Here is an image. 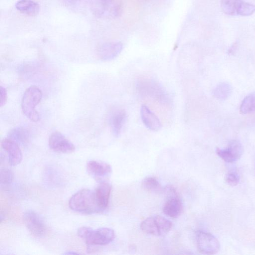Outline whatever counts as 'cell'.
I'll return each instance as SVG.
<instances>
[{"label": "cell", "instance_id": "1", "mask_svg": "<svg viewBox=\"0 0 255 255\" xmlns=\"http://www.w3.org/2000/svg\"><path fill=\"white\" fill-rule=\"evenodd\" d=\"M70 208L84 214H94L102 212L99 204L95 191L83 189L74 195L69 201Z\"/></svg>", "mask_w": 255, "mask_h": 255}, {"label": "cell", "instance_id": "2", "mask_svg": "<svg viewBox=\"0 0 255 255\" xmlns=\"http://www.w3.org/2000/svg\"><path fill=\"white\" fill-rule=\"evenodd\" d=\"M42 97L41 90L35 85L28 87L24 94L21 103L22 112L32 122L40 120V116L36 107L41 102Z\"/></svg>", "mask_w": 255, "mask_h": 255}, {"label": "cell", "instance_id": "3", "mask_svg": "<svg viewBox=\"0 0 255 255\" xmlns=\"http://www.w3.org/2000/svg\"><path fill=\"white\" fill-rule=\"evenodd\" d=\"M89 3L92 13L99 18L115 19L122 12L121 0H89Z\"/></svg>", "mask_w": 255, "mask_h": 255}, {"label": "cell", "instance_id": "4", "mask_svg": "<svg viewBox=\"0 0 255 255\" xmlns=\"http://www.w3.org/2000/svg\"><path fill=\"white\" fill-rule=\"evenodd\" d=\"M78 236L88 246H104L112 242L115 237L114 231L109 228L94 230L90 228L82 227L78 230Z\"/></svg>", "mask_w": 255, "mask_h": 255}, {"label": "cell", "instance_id": "5", "mask_svg": "<svg viewBox=\"0 0 255 255\" xmlns=\"http://www.w3.org/2000/svg\"><path fill=\"white\" fill-rule=\"evenodd\" d=\"M138 92L144 97L150 98L161 103H167L169 98L166 91L157 81L149 78L139 79L137 85Z\"/></svg>", "mask_w": 255, "mask_h": 255}, {"label": "cell", "instance_id": "6", "mask_svg": "<svg viewBox=\"0 0 255 255\" xmlns=\"http://www.w3.org/2000/svg\"><path fill=\"white\" fill-rule=\"evenodd\" d=\"M172 222L160 216L149 217L144 220L141 224V230L145 233L155 236L166 235L171 230Z\"/></svg>", "mask_w": 255, "mask_h": 255}, {"label": "cell", "instance_id": "7", "mask_svg": "<svg viewBox=\"0 0 255 255\" xmlns=\"http://www.w3.org/2000/svg\"><path fill=\"white\" fill-rule=\"evenodd\" d=\"M167 196L166 203L163 207L165 215L173 218L178 217L183 210V204L175 188L171 185L164 189Z\"/></svg>", "mask_w": 255, "mask_h": 255}, {"label": "cell", "instance_id": "8", "mask_svg": "<svg viewBox=\"0 0 255 255\" xmlns=\"http://www.w3.org/2000/svg\"><path fill=\"white\" fill-rule=\"evenodd\" d=\"M25 225L34 236L41 237L47 233V227L43 218L33 210H28L23 215Z\"/></svg>", "mask_w": 255, "mask_h": 255}, {"label": "cell", "instance_id": "9", "mask_svg": "<svg viewBox=\"0 0 255 255\" xmlns=\"http://www.w3.org/2000/svg\"><path fill=\"white\" fill-rule=\"evenodd\" d=\"M197 242L199 251L204 255H214L220 250L218 239L212 234L204 231L197 233Z\"/></svg>", "mask_w": 255, "mask_h": 255}, {"label": "cell", "instance_id": "10", "mask_svg": "<svg viewBox=\"0 0 255 255\" xmlns=\"http://www.w3.org/2000/svg\"><path fill=\"white\" fill-rule=\"evenodd\" d=\"M217 154L223 161L233 163L238 160L243 153V148L241 143L237 140L230 141L226 149L217 148Z\"/></svg>", "mask_w": 255, "mask_h": 255}, {"label": "cell", "instance_id": "11", "mask_svg": "<svg viewBox=\"0 0 255 255\" xmlns=\"http://www.w3.org/2000/svg\"><path fill=\"white\" fill-rule=\"evenodd\" d=\"M49 145L55 152L62 153H71L76 150L75 146L59 132H55L49 137Z\"/></svg>", "mask_w": 255, "mask_h": 255}, {"label": "cell", "instance_id": "12", "mask_svg": "<svg viewBox=\"0 0 255 255\" xmlns=\"http://www.w3.org/2000/svg\"><path fill=\"white\" fill-rule=\"evenodd\" d=\"M123 45L121 42H107L100 45L97 50L99 58L104 61H109L116 58L122 52Z\"/></svg>", "mask_w": 255, "mask_h": 255}, {"label": "cell", "instance_id": "13", "mask_svg": "<svg viewBox=\"0 0 255 255\" xmlns=\"http://www.w3.org/2000/svg\"><path fill=\"white\" fill-rule=\"evenodd\" d=\"M1 146L9 154L11 166H17L21 163L23 153L17 142L10 138L5 139L1 142Z\"/></svg>", "mask_w": 255, "mask_h": 255}, {"label": "cell", "instance_id": "14", "mask_svg": "<svg viewBox=\"0 0 255 255\" xmlns=\"http://www.w3.org/2000/svg\"><path fill=\"white\" fill-rule=\"evenodd\" d=\"M127 114L124 109H118L112 112L109 117V125L113 135L118 137L126 123Z\"/></svg>", "mask_w": 255, "mask_h": 255}, {"label": "cell", "instance_id": "15", "mask_svg": "<svg viewBox=\"0 0 255 255\" xmlns=\"http://www.w3.org/2000/svg\"><path fill=\"white\" fill-rule=\"evenodd\" d=\"M141 117L144 125L153 132H157L162 128V124L158 118L145 105L141 108Z\"/></svg>", "mask_w": 255, "mask_h": 255}, {"label": "cell", "instance_id": "16", "mask_svg": "<svg viewBox=\"0 0 255 255\" xmlns=\"http://www.w3.org/2000/svg\"><path fill=\"white\" fill-rule=\"evenodd\" d=\"M88 172L96 178H103L109 176L112 171L109 164L98 161H90L87 164Z\"/></svg>", "mask_w": 255, "mask_h": 255}, {"label": "cell", "instance_id": "17", "mask_svg": "<svg viewBox=\"0 0 255 255\" xmlns=\"http://www.w3.org/2000/svg\"><path fill=\"white\" fill-rule=\"evenodd\" d=\"M111 185L106 182L101 183L95 190L96 196L102 211L108 207L111 193Z\"/></svg>", "mask_w": 255, "mask_h": 255}, {"label": "cell", "instance_id": "18", "mask_svg": "<svg viewBox=\"0 0 255 255\" xmlns=\"http://www.w3.org/2000/svg\"><path fill=\"white\" fill-rule=\"evenodd\" d=\"M16 8L21 13L31 17L37 16L40 11L39 4L33 0H19Z\"/></svg>", "mask_w": 255, "mask_h": 255}, {"label": "cell", "instance_id": "19", "mask_svg": "<svg viewBox=\"0 0 255 255\" xmlns=\"http://www.w3.org/2000/svg\"><path fill=\"white\" fill-rule=\"evenodd\" d=\"M232 87L228 82L219 83L213 91L214 97L219 101H225L229 99L232 94Z\"/></svg>", "mask_w": 255, "mask_h": 255}, {"label": "cell", "instance_id": "20", "mask_svg": "<svg viewBox=\"0 0 255 255\" xmlns=\"http://www.w3.org/2000/svg\"><path fill=\"white\" fill-rule=\"evenodd\" d=\"M143 188L150 193H159L162 190V187L157 179L152 177L145 178L142 181Z\"/></svg>", "mask_w": 255, "mask_h": 255}, {"label": "cell", "instance_id": "21", "mask_svg": "<svg viewBox=\"0 0 255 255\" xmlns=\"http://www.w3.org/2000/svg\"><path fill=\"white\" fill-rule=\"evenodd\" d=\"M242 114H247L255 112V94H251L243 100L240 108Z\"/></svg>", "mask_w": 255, "mask_h": 255}, {"label": "cell", "instance_id": "22", "mask_svg": "<svg viewBox=\"0 0 255 255\" xmlns=\"http://www.w3.org/2000/svg\"><path fill=\"white\" fill-rule=\"evenodd\" d=\"M28 135V132L26 129L20 127L12 130L9 134L10 139L22 144L27 142Z\"/></svg>", "mask_w": 255, "mask_h": 255}, {"label": "cell", "instance_id": "23", "mask_svg": "<svg viewBox=\"0 0 255 255\" xmlns=\"http://www.w3.org/2000/svg\"><path fill=\"white\" fill-rule=\"evenodd\" d=\"M240 0H221V9L225 14L229 15L236 13Z\"/></svg>", "mask_w": 255, "mask_h": 255}, {"label": "cell", "instance_id": "24", "mask_svg": "<svg viewBox=\"0 0 255 255\" xmlns=\"http://www.w3.org/2000/svg\"><path fill=\"white\" fill-rule=\"evenodd\" d=\"M255 12V5L243 2L240 0L236 13L242 16H249Z\"/></svg>", "mask_w": 255, "mask_h": 255}, {"label": "cell", "instance_id": "25", "mask_svg": "<svg viewBox=\"0 0 255 255\" xmlns=\"http://www.w3.org/2000/svg\"><path fill=\"white\" fill-rule=\"evenodd\" d=\"M14 175L12 171L8 169H3L1 170L0 174V182L1 184H8L12 182Z\"/></svg>", "mask_w": 255, "mask_h": 255}, {"label": "cell", "instance_id": "26", "mask_svg": "<svg viewBox=\"0 0 255 255\" xmlns=\"http://www.w3.org/2000/svg\"><path fill=\"white\" fill-rule=\"evenodd\" d=\"M225 180L229 185L231 186H235L239 184L240 177L236 173L230 172L226 175Z\"/></svg>", "mask_w": 255, "mask_h": 255}, {"label": "cell", "instance_id": "27", "mask_svg": "<svg viewBox=\"0 0 255 255\" xmlns=\"http://www.w3.org/2000/svg\"><path fill=\"white\" fill-rule=\"evenodd\" d=\"M0 95H1V100H0V106H4L8 101V92L7 89L1 86L0 87Z\"/></svg>", "mask_w": 255, "mask_h": 255}, {"label": "cell", "instance_id": "28", "mask_svg": "<svg viewBox=\"0 0 255 255\" xmlns=\"http://www.w3.org/2000/svg\"><path fill=\"white\" fill-rule=\"evenodd\" d=\"M63 1L69 6H75L79 4L81 0H63Z\"/></svg>", "mask_w": 255, "mask_h": 255}, {"label": "cell", "instance_id": "29", "mask_svg": "<svg viewBox=\"0 0 255 255\" xmlns=\"http://www.w3.org/2000/svg\"><path fill=\"white\" fill-rule=\"evenodd\" d=\"M64 254H65V255H69V254H71V255H76V254H78V253H76V252H71V251H70V252H68Z\"/></svg>", "mask_w": 255, "mask_h": 255}]
</instances>
